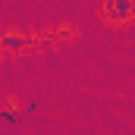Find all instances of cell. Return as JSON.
I'll return each instance as SVG.
<instances>
[{"mask_svg":"<svg viewBox=\"0 0 135 135\" xmlns=\"http://www.w3.org/2000/svg\"><path fill=\"white\" fill-rule=\"evenodd\" d=\"M132 3H135V0H132Z\"/></svg>","mask_w":135,"mask_h":135,"instance_id":"5b68a950","label":"cell"},{"mask_svg":"<svg viewBox=\"0 0 135 135\" xmlns=\"http://www.w3.org/2000/svg\"><path fill=\"white\" fill-rule=\"evenodd\" d=\"M132 16H135V13H132Z\"/></svg>","mask_w":135,"mask_h":135,"instance_id":"277c9868","label":"cell"},{"mask_svg":"<svg viewBox=\"0 0 135 135\" xmlns=\"http://www.w3.org/2000/svg\"><path fill=\"white\" fill-rule=\"evenodd\" d=\"M0 119H3L6 126L19 129V126L25 123V113H19V110H13V107H3V110H0Z\"/></svg>","mask_w":135,"mask_h":135,"instance_id":"3957f363","label":"cell"},{"mask_svg":"<svg viewBox=\"0 0 135 135\" xmlns=\"http://www.w3.org/2000/svg\"><path fill=\"white\" fill-rule=\"evenodd\" d=\"M132 13H135V3H132V0H104V19H107L110 25L126 22Z\"/></svg>","mask_w":135,"mask_h":135,"instance_id":"6da1fadb","label":"cell"},{"mask_svg":"<svg viewBox=\"0 0 135 135\" xmlns=\"http://www.w3.org/2000/svg\"><path fill=\"white\" fill-rule=\"evenodd\" d=\"M28 47H32V38H28V35H13V32L0 35V50L19 54V50H28Z\"/></svg>","mask_w":135,"mask_h":135,"instance_id":"7a4b0ae2","label":"cell"}]
</instances>
